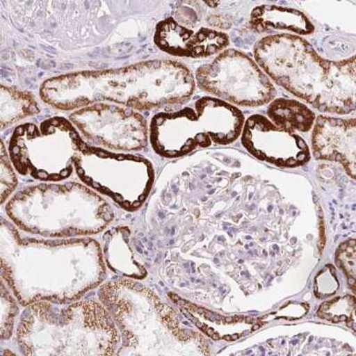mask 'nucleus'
I'll return each mask as SVG.
<instances>
[{
	"label": "nucleus",
	"mask_w": 356,
	"mask_h": 356,
	"mask_svg": "<svg viewBox=\"0 0 356 356\" xmlns=\"http://www.w3.org/2000/svg\"><path fill=\"white\" fill-rule=\"evenodd\" d=\"M192 72L170 59L152 60L104 71H84L47 79L40 94L44 103L70 111L97 103L136 110L183 104L195 89Z\"/></svg>",
	"instance_id": "f257e3e1"
},
{
	"label": "nucleus",
	"mask_w": 356,
	"mask_h": 356,
	"mask_svg": "<svg viewBox=\"0 0 356 356\" xmlns=\"http://www.w3.org/2000/svg\"><path fill=\"white\" fill-rule=\"evenodd\" d=\"M257 65L276 84L326 113L355 110V56L330 61L300 36L263 38L254 47Z\"/></svg>",
	"instance_id": "f03ea898"
},
{
	"label": "nucleus",
	"mask_w": 356,
	"mask_h": 356,
	"mask_svg": "<svg viewBox=\"0 0 356 356\" xmlns=\"http://www.w3.org/2000/svg\"><path fill=\"white\" fill-rule=\"evenodd\" d=\"M241 143L255 157L280 166H298L310 158L309 148L301 136L278 128L259 114L244 122Z\"/></svg>",
	"instance_id": "6e6552de"
},
{
	"label": "nucleus",
	"mask_w": 356,
	"mask_h": 356,
	"mask_svg": "<svg viewBox=\"0 0 356 356\" xmlns=\"http://www.w3.org/2000/svg\"><path fill=\"white\" fill-rule=\"evenodd\" d=\"M85 145L69 120L52 117L40 124L17 127L9 143V154L19 172L56 181L71 175L75 158Z\"/></svg>",
	"instance_id": "20e7f679"
},
{
	"label": "nucleus",
	"mask_w": 356,
	"mask_h": 356,
	"mask_svg": "<svg viewBox=\"0 0 356 356\" xmlns=\"http://www.w3.org/2000/svg\"><path fill=\"white\" fill-rule=\"evenodd\" d=\"M70 122L88 141L111 150L138 151L148 143L145 118L120 104L97 103L79 108Z\"/></svg>",
	"instance_id": "0eeeda50"
},
{
	"label": "nucleus",
	"mask_w": 356,
	"mask_h": 356,
	"mask_svg": "<svg viewBox=\"0 0 356 356\" xmlns=\"http://www.w3.org/2000/svg\"><path fill=\"white\" fill-rule=\"evenodd\" d=\"M195 81L203 91L232 106L256 107L271 103L276 89L250 57L235 49L222 51L199 67Z\"/></svg>",
	"instance_id": "423d86ee"
},
{
	"label": "nucleus",
	"mask_w": 356,
	"mask_h": 356,
	"mask_svg": "<svg viewBox=\"0 0 356 356\" xmlns=\"http://www.w3.org/2000/svg\"><path fill=\"white\" fill-rule=\"evenodd\" d=\"M154 41L159 49L171 56L202 58L225 49L229 38L215 29L186 26L170 17L156 27Z\"/></svg>",
	"instance_id": "1a4fd4ad"
},
{
	"label": "nucleus",
	"mask_w": 356,
	"mask_h": 356,
	"mask_svg": "<svg viewBox=\"0 0 356 356\" xmlns=\"http://www.w3.org/2000/svg\"><path fill=\"white\" fill-rule=\"evenodd\" d=\"M40 106L33 95L11 87H1V111L0 120L4 129L6 126L17 122L25 117L34 115Z\"/></svg>",
	"instance_id": "ddd939ff"
},
{
	"label": "nucleus",
	"mask_w": 356,
	"mask_h": 356,
	"mask_svg": "<svg viewBox=\"0 0 356 356\" xmlns=\"http://www.w3.org/2000/svg\"><path fill=\"white\" fill-rule=\"evenodd\" d=\"M225 340H229V341H231V337L230 336H225L224 338Z\"/></svg>",
	"instance_id": "dca6fc26"
},
{
	"label": "nucleus",
	"mask_w": 356,
	"mask_h": 356,
	"mask_svg": "<svg viewBox=\"0 0 356 356\" xmlns=\"http://www.w3.org/2000/svg\"><path fill=\"white\" fill-rule=\"evenodd\" d=\"M1 156V183L5 182L2 184L1 192L2 199L4 200L5 195H8L15 187V176L9 165L8 158H6L4 145L3 144Z\"/></svg>",
	"instance_id": "4468645a"
},
{
	"label": "nucleus",
	"mask_w": 356,
	"mask_h": 356,
	"mask_svg": "<svg viewBox=\"0 0 356 356\" xmlns=\"http://www.w3.org/2000/svg\"><path fill=\"white\" fill-rule=\"evenodd\" d=\"M267 114L276 127L292 132L309 131L316 119L313 111L306 104L285 98L273 100L267 109Z\"/></svg>",
	"instance_id": "f8f14e48"
},
{
	"label": "nucleus",
	"mask_w": 356,
	"mask_h": 356,
	"mask_svg": "<svg viewBox=\"0 0 356 356\" xmlns=\"http://www.w3.org/2000/svg\"><path fill=\"white\" fill-rule=\"evenodd\" d=\"M250 27L257 33L286 31L306 36L314 31V24L304 13L298 9L275 5H262L250 14Z\"/></svg>",
	"instance_id": "9b49d317"
},
{
	"label": "nucleus",
	"mask_w": 356,
	"mask_h": 356,
	"mask_svg": "<svg viewBox=\"0 0 356 356\" xmlns=\"http://www.w3.org/2000/svg\"><path fill=\"white\" fill-rule=\"evenodd\" d=\"M244 116L241 110L218 98L205 97L193 106L152 118L149 136L154 150L165 157H178L218 145L231 144L241 135Z\"/></svg>",
	"instance_id": "7ed1b4c3"
},
{
	"label": "nucleus",
	"mask_w": 356,
	"mask_h": 356,
	"mask_svg": "<svg viewBox=\"0 0 356 356\" xmlns=\"http://www.w3.org/2000/svg\"><path fill=\"white\" fill-rule=\"evenodd\" d=\"M238 338H239V335H232L231 336L232 340H235V339H237Z\"/></svg>",
	"instance_id": "2eb2a0df"
},
{
	"label": "nucleus",
	"mask_w": 356,
	"mask_h": 356,
	"mask_svg": "<svg viewBox=\"0 0 356 356\" xmlns=\"http://www.w3.org/2000/svg\"><path fill=\"white\" fill-rule=\"evenodd\" d=\"M74 166L85 183L126 207L138 206L144 200L154 177L145 159L87 144L75 158Z\"/></svg>",
	"instance_id": "39448f33"
},
{
	"label": "nucleus",
	"mask_w": 356,
	"mask_h": 356,
	"mask_svg": "<svg viewBox=\"0 0 356 356\" xmlns=\"http://www.w3.org/2000/svg\"><path fill=\"white\" fill-rule=\"evenodd\" d=\"M312 145L314 155L343 164L355 177V119L320 115L314 120Z\"/></svg>",
	"instance_id": "9d476101"
}]
</instances>
